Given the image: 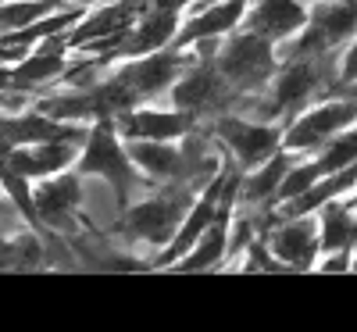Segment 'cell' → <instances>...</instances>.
I'll return each instance as SVG.
<instances>
[{"label":"cell","mask_w":357,"mask_h":332,"mask_svg":"<svg viewBox=\"0 0 357 332\" xmlns=\"http://www.w3.org/2000/svg\"><path fill=\"white\" fill-rule=\"evenodd\" d=\"M215 65L229 79V86L243 97V93H261V89L272 82L279 57L272 50V40H264V36L250 33V29H243L240 36H232L218 50Z\"/></svg>","instance_id":"1"},{"label":"cell","mask_w":357,"mask_h":332,"mask_svg":"<svg viewBox=\"0 0 357 332\" xmlns=\"http://www.w3.org/2000/svg\"><path fill=\"white\" fill-rule=\"evenodd\" d=\"M318 232H321V250L333 254V250H350L357 243V207L329 200L318 207Z\"/></svg>","instance_id":"14"},{"label":"cell","mask_w":357,"mask_h":332,"mask_svg":"<svg viewBox=\"0 0 357 332\" xmlns=\"http://www.w3.org/2000/svg\"><path fill=\"white\" fill-rule=\"evenodd\" d=\"M132 161L146 172V175H158V179H175V175H183L186 161H183V150H175L168 146V139H136L132 143Z\"/></svg>","instance_id":"18"},{"label":"cell","mask_w":357,"mask_h":332,"mask_svg":"<svg viewBox=\"0 0 357 332\" xmlns=\"http://www.w3.org/2000/svg\"><path fill=\"white\" fill-rule=\"evenodd\" d=\"M247 15V0H222V4L200 11L186 29H183V43H193V40H215L222 33H229V29H236V22H240Z\"/></svg>","instance_id":"17"},{"label":"cell","mask_w":357,"mask_h":332,"mask_svg":"<svg viewBox=\"0 0 357 332\" xmlns=\"http://www.w3.org/2000/svg\"><path fill=\"white\" fill-rule=\"evenodd\" d=\"M350 126H357V97L354 93L343 100H325L304 114H296L289 133L282 136V143L293 154H307V150H321L333 136H340Z\"/></svg>","instance_id":"2"},{"label":"cell","mask_w":357,"mask_h":332,"mask_svg":"<svg viewBox=\"0 0 357 332\" xmlns=\"http://www.w3.org/2000/svg\"><path fill=\"white\" fill-rule=\"evenodd\" d=\"M82 172L104 175V179H111L114 186H132V168H129V161H126L122 146H118V139H114L107 122H100L93 129V136H89L86 154H82Z\"/></svg>","instance_id":"9"},{"label":"cell","mask_w":357,"mask_h":332,"mask_svg":"<svg viewBox=\"0 0 357 332\" xmlns=\"http://www.w3.org/2000/svg\"><path fill=\"white\" fill-rule=\"evenodd\" d=\"M296 161L289 158V154H275L268 158V161H261L247 179H243V190H240V197H243V204H250V207H261V204H275V197H279V186H282V179H286V172L293 168Z\"/></svg>","instance_id":"16"},{"label":"cell","mask_w":357,"mask_h":332,"mask_svg":"<svg viewBox=\"0 0 357 332\" xmlns=\"http://www.w3.org/2000/svg\"><path fill=\"white\" fill-rule=\"evenodd\" d=\"M311 22V11L304 0H254L247 8V29L264 40H293Z\"/></svg>","instance_id":"7"},{"label":"cell","mask_w":357,"mask_h":332,"mask_svg":"<svg viewBox=\"0 0 357 332\" xmlns=\"http://www.w3.org/2000/svg\"><path fill=\"white\" fill-rule=\"evenodd\" d=\"M340 82H357V40L340 54Z\"/></svg>","instance_id":"23"},{"label":"cell","mask_w":357,"mask_h":332,"mask_svg":"<svg viewBox=\"0 0 357 332\" xmlns=\"http://www.w3.org/2000/svg\"><path fill=\"white\" fill-rule=\"evenodd\" d=\"M57 4L54 0H4L0 4V29H25L36 25L43 15H50Z\"/></svg>","instance_id":"21"},{"label":"cell","mask_w":357,"mask_h":332,"mask_svg":"<svg viewBox=\"0 0 357 332\" xmlns=\"http://www.w3.org/2000/svg\"><path fill=\"white\" fill-rule=\"evenodd\" d=\"M215 133H218V139L232 150V158L240 161L243 168H257L261 161L272 158L279 150V143H282V133L272 122H254V118H247V114L218 118Z\"/></svg>","instance_id":"4"},{"label":"cell","mask_w":357,"mask_h":332,"mask_svg":"<svg viewBox=\"0 0 357 332\" xmlns=\"http://www.w3.org/2000/svg\"><path fill=\"white\" fill-rule=\"evenodd\" d=\"M354 268H357V257H354Z\"/></svg>","instance_id":"25"},{"label":"cell","mask_w":357,"mask_h":332,"mask_svg":"<svg viewBox=\"0 0 357 332\" xmlns=\"http://www.w3.org/2000/svg\"><path fill=\"white\" fill-rule=\"evenodd\" d=\"M61 68H65V57H61V54L40 50L36 57H29L25 65H18V68L11 72V79H15L18 86H36V82H47L50 75H61Z\"/></svg>","instance_id":"22"},{"label":"cell","mask_w":357,"mask_h":332,"mask_svg":"<svg viewBox=\"0 0 357 332\" xmlns=\"http://www.w3.org/2000/svg\"><path fill=\"white\" fill-rule=\"evenodd\" d=\"M161 4H172V8H183V4H190V0H161Z\"/></svg>","instance_id":"24"},{"label":"cell","mask_w":357,"mask_h":332,"mask_svg":"<svg viewBox=\"0 0 357 332\" xmlns=\"http://www.w3.org/2000/svg\"><path fill=\"white\" fill-rule=\"evenodd\" d=\"M172 97H175L178 107L190 111V114H207V111L225 107V100L240 97V93L229 86V79L218 72V65H207V61H204V65H197L190 75H183V79L175 82Z\"/></svg>","instance_id":"5"},{"label":"cell","mask_w":357,"mask_h":332,"mask_svg":"<svg viewBox=\"0 0 357 332\" xmlns=\"http://www.w3.org/2000/svg\"><path fill=\"white\" fill-rule=\"evenodd\" d=\"M307 25L329 47L347 43L350 36H357V0H318Z\"/></svg>","instance_id":"13"},{"label":"cell","mask_w":357,"mask_h":332,"mask_svg":"<svg viewBox=\"0 0 357 332\" xmlns=\"http://www.w3.org/2000/svg\"><path fill=\"white\" fill-rule=\"evenodd\" d=\"M193 126L190 111H132L122 114V136L129 139H175Z\"/></svg>","instance_id":"11"},{"label":"cell","mask_w":357,"mask_h":332,"mask_svg":"<svg viewBox=\"0 0 357 332\" xmlns=\"http://www.w3.org/2000/svg\"><path fill=\"white\" fill-rule=\"evenodd\" d=\"M36 215L47 222V225H57V229H65L68 218L75 215V207L82 200V190H79V179L75 175H57L50 179V183H43L36 190Z\"/></svg>","instance_id":"12"},{"label":"cell","mask_w":357,"mask_h":332,"mask_svg":"<svg viewBox=\"0 0 357 332\" xmlns=\"http://www.w3.org/2000/svg\"><path fill=\"white\" fill-rule=\"evenodd\" d=\"M172 36H175V8H172V4H161V0H158V11L143 18V25L126 40L122 50H126V54L158 50V47H165Z\"/></svg>","instance_id":"19"},{"label":"cell","mask_w":357,"mask_h":332,"mask_svg":"<svg viewBox=\"0 0 357 332\" xmlns=\"http://www.w3.org/2000/svg\"><path fill=\"white\" fill-rule=\"evenodd\" d=\"M268 247L272 254L286 264V268H311L314 254L321 250V232H318V218L296 215V218H282L272 225L268 236Z\"/></svg>","instance_id":"6"},{"label":"cell","mask_w":357,"mask_h":332,"mask_svg":"<svg viewBox=\"0 0 357 332\" xmlns=\"http://www.w3.org/2000/svg\"><path fill=\"white\" fill-rule=\"evenodd\" d=\"M154 0H122V4H111V8H100L93 18H86L79 25V33L72 36L75 43L82 40H114V36H122L126 29L132 25V18L143 11V8H151Z\"/></svg>","instance_id":"15"},{"label":"cell","mask_w":357,"mask_h":332,"mask_svg":"<svg viewBox=\"0 0 357 332\" xmlns=\"http://www.w3.org/2000/svg\"><path fill=\"white\" fill-rule=\"evenodd\" d=\"M190 211V193L186 190H165L151 200L136 204L126 215V232L143 239V243H168L183 225V215Z\"/></svg>","instance_id":"3"},{"label":"cell","mask_w":357,"mask_h":332,"mask_svg":"<svg viewBox=\"0 0 357 332\" xmlns=\"http://www.w3.org/2000/svg\"><path fill=\"white\" fill-rule=\"evenodd\" d=\"M354 207H357V197H354Z\"/></svg>","instance_id":"26"},{"label":"cell","mask_w":357,"mask_h":332,"mask_svg":"<svg viewBox=\"0 0 357 332\" xmlns=\"http://www.w3.org/2000/svg\"><path fill=\"white\" fill-rule=\"evenodd\" d=\"M0 4H4V0H0Z\"/></svg>","instance_id":"27"},{"label":"cell","mask_w":357,"mask_h":332,"mask_svg":"<svg viewBox=\"0 0 357 332\" xmlns=\"http://www.w3.org/2000/svg\"><path fill=\"white\" fill-rule=\"evenodd\" d=\"M222 183H215L211 190H207V197L204 200H197L190 211H186V218H183V225H178V232L172 236V247L165 250V257H161V264H172L175 257H186L193 247H197V239L215 225V218H218V204H222Z\"/></svg>","instance_id":"10"},{"label":"cell","mask_w":357,"mask_h":332,"mask_svg":"<svg viewBox=\"0 0 357 332\" xmlns=\"http://www.w3.org/2000/svg\"><path fill=\"white\" fill-rule=\"evenodd\" d=\"M225 250H229V229H225V204H222V211H218L215 225H211V229H207V232L197 239V247H193L183 261H178V268H183V271L215 268V264H222Z\"/></svg>","instance_id":"20"},{"label":"cell","mask_w":357,"mask_h":332,"mask_svg":"<svg viewBox=\"0 0 357 332\" xmlns=\"http://www.w3.org/2000/svg\"><path fill=\"white\" fill-rule=\"evenodd\" d=\"M178 72H183V57L178 54H151L118 72V82L139 100V97H154L161 89H168L178 79Z\"/></svg>","instance_id":"8"}]
</instances>
